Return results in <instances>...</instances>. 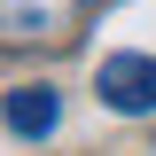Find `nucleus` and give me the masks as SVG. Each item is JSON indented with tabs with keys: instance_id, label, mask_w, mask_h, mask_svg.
<instances>
[{
	"instance_id": "nucleus-1",
	"label": "nucleus",
	"mask_w": 156,
	"mask_h": 156,
	"mask_svg": "<svg viewBox=\"0 0 156 156\" xmlns=\"http://www.w3.org/2000/svg\"><path fill=\"white\" fill-rule=\"evenodd\" d=\"M94 94H101V109H117V117H156V55H140V47L101 55L94 62Z\"/></svg>"
},
{
	"instance_id": "nucleus-2",
	"label": "nucleus",
	"mask_w": 156,
	"mask_h": 156,
	"mask_svg": "<svg viewBox=\"0 0 156 156\" xmlns=\"http://www.w3.org/2000/svg\"><path fill=\"white\" fill-rule=\"evenodd\" d=\"M55 125H62V94L55 86H8V140L39 148Z\"/></svg>"
}]
</instances>
